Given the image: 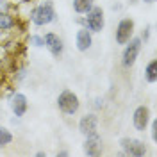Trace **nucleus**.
<instances>
[{
  "instance_id": "obj_1",
  "label": "nucleus",
  "mask_w": 157,
  "mask_h": 157,
  "mask_svg": "<svg viewBox=\"0 0 157 157\" xmlns=\"http://www.w3.org/2000/svg\"><path fill=\"white\" fill-rule=\"evenodd\" d=\"M30 21L36 27H45L56 21V7L52 0H45L30 11Z\"/></svg>"
},
{
  "instance_id": "obj_2",
  "label": "nucleus",
  "mask_w": 157,
  "mask_h": 157,
  "mask_svg": "<svg viewBox=\"0 0 157 157\" xmlns=\"http://www.w3.org/2000/svg\"><path fill=\"white\" fill-rule=\"evenodd\" d=\"M78 23L82 25V27H86L88 30H91L93 34H98V32H102L104 27H105V16H104V9L100 7V6H93L91 11H88L86 14H84V18L78 20Z\"/></svg>"
},
{
  "instance_id": "obj_3",
  "label": "nucleus",
  "mask_w": 157,
  "mask_h": 157,
  "mask_svg": "<svg viewBox=\"0 0 157 157\" xmlns=\"http://www.w3.org/2000/svg\"><path fill=\"white\" fill-rule=\"evenodd\" d=\"M57 107L64 116H73L80 109V100L78 95L71 89H63L57 95Z\"/></svg>"
},
{
  "instance_id": "obj_4",
  "label": "nucleus",
  "mask_w": 157,
  "mask_h": 157,
  "mask_svg": "<svg viewBox=\"0 0 157 157\" xmlns=\"http://www.w3.org/2000/svg\"><path fill=\"white\" fill-rule=\"evenodd\" d=\"M141 47H143V41H141L139 36H132L125 43V48L121 52V66L123 68H132L136 64L139 52H141Z\"/></svg>"
},
{
  "instance_id": "obj_5",
  "label": "nucleus",
  "mask_w": 157,
  "mask_h": 157,
  "mask_svg": "<svg viewBox=\"0 0 157 157\" xmlns=\"http://www.w3.org/2000/svg\"><path fill=\"white\" fill-rule=\"evenodd\" d=\"M120 148L125 154V157H145L148 154L147 143L137 139V137H121Z\"/></svg>"
},
{
  "instance_id": "obj_6",
  "label": "nucleus",
  "mask_w": 157,
  "mask_h": 157,
  "mask_svg": "<svg viewBox=\"0 0 157 157\" xmlns=\"http://www.w3.org/2000/svg\"><path fill=\"white\" fill-rule=\"evenodd\" d=\"M43 43H45V48L50 52V56L54 59H61L64 54V41L63 38L56 34V32H47L43 36Z\"/></svg>"
},
{
  "instance_id": "obj_7",
  "label": "nucleus",
  "mask_w": 157,
  "mask_h": 157,
  "mask_svg": "<svg viewBox=\"0 0 157 157\" xmlns=\"http://www.w3.org/2000/svg\"><path fill=\"white\" fill-rule=\"evenodd\" d=\"M152 120V111L148 105H137L132 113V125L137 132H145Z\"/></svg>"
},
{
  "instance_id": "obj_8",
  "label": "nucleus",
  "mask_w": 157,
  "mask_h": 157,
  "mask_svg": "<svg viewBox=\"0 0 157 157\" xmlns=\"http://www.w3.org/2000/svg\"><path fill=\"white\" fill-rule=\"evenodd\" d=\"M134 30H136L134 20L132 18H121L116 25V34H114L116 43L118 45H125L128 39L134 36Z\"/></svg>"
},
{
  "instance_id": "obj_9",
  "label": "nucleus",
  "mask_w": 157,
  "mask_h": 157,
  "mask_svg": "<svg viewBox=\"0 0 157 157\" xmlns=\"http://www.w3.org/2000/svg\"><path fill=\"white\" fill-rule=\"evenodd\" d=\"M78 132L84 137L97 136L98 134V116L95 113H86L78 120Z\"/></svg>"
},
{
  "instance_id": "obj_10",
  "label": "nucleus",
  "mask_w": 157,
  "mask_h": 157,
  "mask_svg": "<svg viewBox=\"0 0 157 157\" xmlns=\"http://www.w3.org/2000/svg\"><path fill=\"white\" fill-rule=\"evenodd\" d=\"M9 107H11V111H13L14 116L21 118V116H25V113H27V109H29V100H27V97H25L23 93L16 91V93H13V97H11V100H9Z\"/></svg>"
},
{
  "instance_id": "obj_11",
  "label": "nucleus",
  "mask_w": 157,
  "mask_h": 157,
  "mask_svg": "<svg viewBox=\"0 0 157 157\" xmlns=\"http://www.w3.org/2000/svg\"><path fill=\"white\" fill-rule=\"evenodd\" d=\"M82 152L84 155H89V157H95V155H100L104 152V145H102V139L100 136H88L84 137V143H82Z\"/></svg>"
},
{
  "instance_id": "obj_12",
  "label": "nucleus",
  "mask_w": 157,
  "mask_h": 157,
  "mask_svg": "<svg viewBox=\"0 0 157 157\" xmlns=\"http://www.w3.org/2000/svg\"><path fill=\"white\" fill-rule=\"evenodd\" d=\"M93 45V32L88 30L86 27H80L75 34V47L78 52H88Z\"/></svg>"
},
{
  "instance_id": "obj_13",
  "label": "nucleus",
  "mask_w": 157,
  "mask_h": 157,
  "mask_svg": "<svg viewBox=\"0 0 157 157\" xmlns=\"http://www.w3.org/2000/svg\"><path fill=\"white\" fill-rule=\"evenodd\" d=\"M16 18L14 16H11V13H2L0 14V32L4 30H13L14 27H16Z\"/></svg>"
},
{
  "instance_id": "obj_14",
  "label": "nucleus",
  "mask_w": 157,
  "mask_h": 157,
  "mask_svg": "<svg viewBox=\"0 0 157 157\" xmlns=\"http://www.w3.org/2000/svg\"><path fill=\"white\" fill-rule=\"evenodd\" d=\"M145 80L148 84H155L157 82V61L155 59H152L145 66Z\"/></svg>"
},
{
  "instance_id": "obj_15",
  "label": "nucleus",
  "mask_w": 157,
  "mask_h": 157,
  "mask_svg": "<svg viewBox=\"0 0 157 157\" xmlns=\"http://www.w3.org/2000/svg\"><path fill=\"white\" fill-rule=\"evenodd\" d=\"M73 11L77 14H86L88 11H91V7L95 6V0H73L71 2Z\"/></svg>"
},
{
  "instance_id": "obj_16",
  "label": "nucleus",
  "mask_w": 157,
  "mask_h": 157,
  "mask_svg": "<svg viewBox=\"0 0 157 157\" xmlns=\"http://www.w3.org/2000/svg\"><path fill=\"white\" fill-rule=\"evenodd\" d=\"M13 139H14L13 132H11L7 127H2V125H0V148L9 147L11 143H13Z\"/></svg>"
},
{
  "instance_id": "obj_17",
  "label": "nucleus",
  "mask_w": 157,
  "mask_h": 157,
  "mask_svg": "<svg viewBox=\"0 0 157 157\" xmlns=\"http://www.w3.org/2000/svg\"><path fill=\"white\" fill-rule=\"evenodd\" d=\"M29 43L32 47H36V48H41V47H45V43H43V36H39V34H32L29 38Z\"/></svg>"
},
{
  "instance_id": "obj_18",
  "label": "nucleus",
  "mask_w": 157,
  "mask_h": 157,
  "mask_svg": "<svg viewBox=\"0 0 157 157\" xmlns=\"http://www.w3.org/2000/svg\"><path fill=\"white\" fill-rule=\"evenodd\" d=\"M11 7H13L11 0H0V14H2V13H9Z\"/></svg>"
},
{
  "instance_id": "obj_19",
  "label": "nucleus",
  "mask_w": 157,
  "mask_h": 157,
  "mask_svg": "<svg viewBox=\"0 0 157 157\" xmlns=\"http://www.w3.org/2000/svg\"><path fill=\"white\" fill-rule=\"evenodd\" d=\"M150 32H152V25H147L145 29H143V32H141V41H148V38H150Z\"/></svg>"
},
{
  "instance_id": "obj_20",
  "label": "nucleus",
  "mask_w": 157,
  "mask_h": 157,
  "mask_svg": "<svg viewBox=\"0 0 157 157\" xmlns=\"http://www.w3.org/2000/svg\"><path fill=\"white\" fill-rule=\"evenodd\" d=\"M150 125H152V141H157V120H150Z\"/></svg>"
},
{
  "instance_id": "obj_21",
  "label": "nucleus",
  "mask_w": 157,
  "mask_h": 157,
  "mask_svg": "<svg viewBox=\"0 0 157 157\" xmlns=\"http://www.w3.org/2000/svg\"><path fill=\"white\" fill-rule=\"evenodd\" d=\"M56 155H57V157H66V155H70V152L63 148V150H57V154H56Z\"/></svg>"
},
{
  "instance_id": "obj_22",
  "label": "nucleus",
  "mask_w": 157,
  "mask_h": 157,
  "mask_svg": "<svg viewBox=\"0 0 157 157\" xmlns=\"http://www.w3.org/2000/svg\"><path fill=\"white\" fill-rule=\"evenodd\" d=\"M95 102H97V104H95V105H97V107H104V98H95Z\"/></svg>"
},
{
  "instance_id": "obj_23",
  "label": "nucleus",
  "mask_w": 157,
  "mask_h": 157,
  "mask_svg": "<svg viewBox=\"0 0 157 157\" xmlns=\"http://www.w3.org/2000/svg\"><path fill=\"white\" fill-rule=\"evenodd\" d=\"M36 157H47V152H43V150H39V152H36Z\"/></svg>"
},
{
  "instance_id": "obj_24",
  "label": "nucleus",
  "mask_w": 157,
  "mask_h": 157,
  "mask_svg": "<svg viewBox=\"0 0 157 157\" xmlns=\"http://www.w3.org/2000/svg\"><path fill=\"white\" fill-rule=\"evenodd\" d=\"M143 2H147V4H154L155 0H143Z\"/></svg>"
},
{
  "instance_id": "obj_25",
  "label": "nucleus",
  "mask_w": 157,
  "mask_h": 157,
  "mask_svg": "<svg viewBox=\"0 0 157 157\" xmlns=\"http://www.w3.org/2000/svg\"><path fill=\"white\" fill-rule=\"evenodd\" d=\"M130 2H136V0H130Z\"/></svg>"
}]
</instances>
